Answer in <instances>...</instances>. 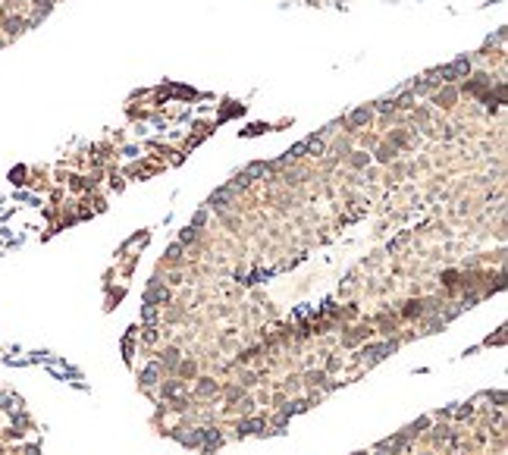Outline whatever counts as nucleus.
Returning a JSON list of instances; mask_svg holds the SVG:
<instances>
[{
	"label": "nucleus",
	"instance_id": "obj_1",
	"mask_svg": "<svg viewBox=\"0 0 508 455\" xmlns=\"http://www.w3.org/2000/svg\"><path fill=\"white\" fill-rule=\"evenodd\" d=\"M471 72V60L468 57H461V60H455V63L449 66H442L439 70V75H442V82H455V79H464V75Z\"/></svg>",
	"mask_w": 508,
	"mask_h": 455
},
{
	"label": "nucleus",
	"instance_id": "obj_2",
	"mask_svg": "<svg viewBox=\"0 0 508 455\" xmlns=\"http://www.w3.org/2000/svg\"><path fill=\"white\" fill-rule=\"evenodd\" d=\"M370 116H373V110H370V107H358L355 113L348 116V129H361V126H367V123H370Z\"/></svg>",
	"mask_w": 508,
	"mask_h": 455
},
{
	"label": "nucleus",
	"instance_id": "obj_3",
	"mask_svg": "<svg viewBox=\"0 0 508 455\" xmlns=\"http://www.w3.org/2000/svg\"><path fill=\"white\" fill-rule=\"evenodd\" d=\"M160 371H163V364H148V367H144V374H141V383L144 386H154V383L160 380Z\"/></svg>",
	"mask_w": 508,
	"mask_h": 455
},
{
	"label": "nucleus",
	"instance_id": "obj_4",
	"mask_svg": "<svg viewBox=\"0 0 508 455\" xmlns=\"http://www.w3.org/2000/svg\"><path fill=\"white\" fill-rule=\"evenodd\" d=\"M154 302H169V292H167V289H160L157 282H154V286L148 289V305H154Z\"/></svg>",
	"mask_w": 508,
	"mask_h": 455
},
{
	"label": "nucleus",
	"instance_id": "obj_5",
	"mask_svg": "<svg viewBox=\"0 0 508 455\" xmlns=\"http://www.w3.org/2000/svg\"><path fill=\"white\" fill-rule=\"evenodd\" d=\"M3 29L10 32V35H19V32L25 29V22L19 19V16H16V19H3Z\"/></svg>",
	"mask_w": 508,
	"mask_h": 455
},
{
	"label": "nucleus",
	"instance_id": "obj_6",
	"mask_svg": "<svg viewBox=\"0 0 508 455\" xmlns=\"http://www.w3.org/2000/svg\"><path fill=\"white\" fill-rule=\"evenodd\" d=\"M261 427H264V420H242V424H238V433H254V430H261Z\"/></svg>",
	"mask_w": 508,
	"mask_h": 455
},
{
	"label": "nucleus",
	"instance_id": "obj_7",
	"mask_svg": "<svg viewBox=\"0 0 508 455\" xmlns=\"http://www.w3.org/2000/svg\"><path fill=\"white\" fill-rule=\"evenodd\" d=\"M232 198V188H220V192H213V198H210V204L217 208V204H226Z\"/></svg>",
	"mask_w": 508,
	"mask_h": 455
},
{
	"label": "nucleus",
	"instance_id": "obj_8",
	"mask_svg": "<svg viewBox=\"0 0 508 455\" xmlns=\"http://www.w3.org/2000/svg\"><path fill=\"white\" fill-rule=\"evenodd\" d=\"M213 392H217V383H213V380H201V383H198V396H213Z\"/></svg>",
	"mask_w": 508,
	"mask_h": 455
},
{
	"label": "nucleus",
	"instance_id": "obj_9",
	"mask_svg": "<svg viewBox=\"0 0 508 455\" xmlns=\"http://www.w3.org/2000/svg\"><path fill=\"white\" fill-rule=\"evenodd\" d=\"M163 364L173 371V367L179 364V351H176V349H167V351H163Z\"/></svg>",
	"mask_w": 508,
	"mask_h": 455
},
{
	"label": "nucleus",
	"instance_id": "obj_10",
	"mask_svg": "<svg viewBox=\"0 0 508 455\" xmlns=\"http://www.w3.org/2000/svg\"><path fill=\"white\" fill-rule=\"evenodd\" d=\"M455 98H458V91H455V88H445V91H439V101H442V104H452Z\"/></svg>",
	"mask_w": 508,
	"mask_h": 455
},
{
	"label": "nucleus",
	"instance_id": "obj_11",
	"mask_svg": "<svg viewBox=\"0 0 508 455\" xmlns=\"http://www.w3.org/2000/svg\"><path fill=\"white\" fill-rule=\"evenodd\" d=\"M392 154H395L392 148H380V151H376V160H383V164H386V160H389Z\"/></svg>",
	"mask_w": 508,
	"mask_h": 455
},
{
	"label": "nucleus",
	"instance_id": "obj_12",
	"mask_svg": "<svg viewBox=\"0 0 508 455\" xmlns=\"http://www.w3.org/2000/svg\"><path fill=\"white\" fill-rule=\"evenodd\" d=\"M192 239H198V226H188L182 233V242H192Z\"/></svg>",
	"mask_w": 508,
	"mask_h": 455
},
{
	"label": "nucleus",
	"instance_id": "obj_13",
	"mask_svg": "<svg viewBox=\"0 0 508 455\" xmlns=\"http://www.w3.org/2000/svg\"><path fill=\"white\" fill-rule=\"evenodd\" d=\"M367 160H370V157H367V154H355V157H351V164H355V167H364V164H367Z\"/></svg>",
	"mask_w": 508,
	"mask_h": 455
},
{
	"label": "nucleus",
	"instance_id": "obj_14",
	"mask_svg": "<svg viewBox=\"0 0 508 455\" xmlns=\"http://www.w3.org/2000/svg\"><path fill=\"white\" fill-rule=\"evenodd\" d=\"M154 317H157V311H154V308L148 305V308H144V320H148V323H154Z\"/></svg>",
	"mask_w": 508,
	"mask_h": 455
},
{
	"label": "nucleus",
	"instance_id": "obj_15",
	"mask_svg": "<svg viewBox=\"0 0 508 455\" xmlns=\"http://www.w3.org/2000/svg\"><path fill=\"white\" fill-rule=\"evenodd\" d=\"M179 254H182V248H179V245H173V248H169V251H167V257H173V261H176Z\"/></svg>",
	"mask_w": 508,
	"mask_h": 455
}]
</instances>
